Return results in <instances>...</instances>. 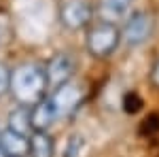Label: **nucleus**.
Listing matches in <instances>:
<instances>
[{"label": "nucleus", "instance_id": "14", "mask_svg": "<svg viewBox=\"0 0 159 157\" xmlns=\"http://www.w3.org/2000/svg\"><path fill=\"white\" fill-rule=\"evenodd\" d=\"M0 157H9L7 153H4V149H2V146H0Z\"/></svg>", "mask_w": 159, "mask_h": 157}, {"label": "nucleus", "instance_id": "11", "mask_svg": "<svg viewBox=\"0 0 159 157\" xmlns=\"http://www.w3.org/2000/svg\"><path fill=\"white\" fill-rule=\"evenodd\" d=\"M132 4V0H102V9L110 15H121L127 11V7Z\"/></svg>", "mask_w": 159, "mask_h": 157}, {"label": "nucleus", "instance_id": "5", "mask_svg": "<svg viewBox=\"0 0 159 157\" xmlns=\"http://www.w3.org/2000/svg\"><path fill=\"white\" fill-rule=\"evenodd\" d=\"M91 15H93V9L87 0H68L60 9V19L68 30H81L89 25Z\"/></svg>", "mask_w": 159, "mask_h": 157}, {"label": "nucleus", "instance_id": "13", "mask_svg": "<svg viewBox=\"0 0 159 157\" xmlns=\"http://www.w3.org/2000/svg\"><path fill=\"white\" fill-rule=\"evenodd\" d=\"M151 79H153V83L159 87V60H157V64L153 66V72H151Z\"/></svg>", "mask_w": 159, "mask_h": 157}, {"label": "nucleus", "instance_id": "10", "mask_svg": "<svg viewBox=\"0 0 159 157\" xmlns=\"http://www.w3.org/2000/svg\"><path fill=\"white\" fill-rule=\"evenodd\" d=\"M55 145L47 132H32L30 134V153L32 157H53Z\"/></svg>", "mask_w": 159, "mask_h": 157}, {"label": "nucleus", "instance_id": "9", "mask_svg": "<svg viewBox=\"0 0 159 157\" xmlns=\"http://www.w3.org/2000/svg\"><path fill=\"white\" fill-rule=\"evenodd\" d=\"M9 130L17 134L30 136L32 134V119H30V106L19 104L17 109H13L9 113Z\"/></svg>", "mask_w": 159, "mask_h": 157}, {"label": "nucleus", "instance_id": "4", "mask_svg": "<svg viewBox=\"0 0 159 157\" xmlns=\"http://www.w3.org/2000/svg\"><path fill=\"white\" fill-rule=\"evenodd\" d=\"M81 100H83V87L72 83V81L60 85L51 94V102H53V109H55L57 117H68L70 113H74L79 109Z\"/></svg>", "mask_w": 159, "mask_h": 157}, {"label": "nucleus", "instance_id": "8", "mask_svg": "<svg viewBox=\"0 0 159 157\" xmlns=\"http://www.w3.org/2000/svg\"><path fill=\"white\" fill-rule=\"evenodd\" d=\"M0 146L4 149V153L9 157H24L30 153V136L17 134L7 127L0 134Z\"/></svg>", "mask_w": 159, "mask_h": 157}, {"label": "nucleus", "instance_id": "7", "mask_svg": "<svg viewBox=\"0 0 159 157\" xmlns=\"http://www.w3.org/2000/svg\"><path fill=\"white\" fill-rule=\"evenodd\" d=\"M30 119H32V132H47L49 125L57 119L51 98H43L36 104L30 106Z\"/></svg>", "mask_w": 159, "mask_h": 157}, {"label": "nucleus", "instance_id": "6", "mask_svg": "<svg viewBox=\"0 0 159 157\" xmlns=\"http://www.w3.org/2000/svg\"><path fill=\"white\" fill-rule=\"evenodd\" d=\"M74 72V62L68 53H57L55 58H51L47 68H45V74H47V85L57 89L60 85L68 83L72 79Z\"/></svg>", "mask_w": 159, "mask_h": 157}, {"label": "nucleus", "instance_id": "1", "mask_svg": "<svg viewBox=\"0 0 159 157\" xmlns=\"http://www.w3.org/2000/svg\"><path fill=\"white\" fill-rule=\"evenodd\" d=\"M47 74L38 64H21L11 70V94L19 104L32 106L45 98L47 91Z\"/></svg>", "mask_w": 159, "mask_h": 157}, {"label": "nucleus", "instance_id": "12", "mask_svg": "<svg viewBox=\"0 0 159 157\" xmlns=\"http://www.w3.org/2000/svg\"><path fill=\"white\" fill-rule=\"evenodd\" d=\"M11 91V70L0 62V96Z\"/></svg>", "mask_w": 159, "mask_h": 157}, {"label": "nucleus", "instance_id": "2", "mask_svg": "<svg viewBox=\"0 0 159 157\" xmlns=\"http://www.w3.org/2000/svg\"><path fill=\"white\" fill-rule=\"evenodd\" d=\"M121 43V30L110 21H98L87 30V49L96 58H108Z\"/></svg>", "mask_w": 159, "mask_h": 157}, {"label": "nucleus", "instance_id": "3", "mask_svg": "<svg viewBox=\"0 0 159 157\" xmlns=\"http://www.w3.org/2000/svg\"><path fill=\"white\" fill-rule=\"evenodd\" d=\"M153 34V17L144 11H136L127 17L125 25L121 28V40L129 47H138L147 43Z\"/></svg>", "mask_w": 159, "mask_h": 157}]
</instances>
